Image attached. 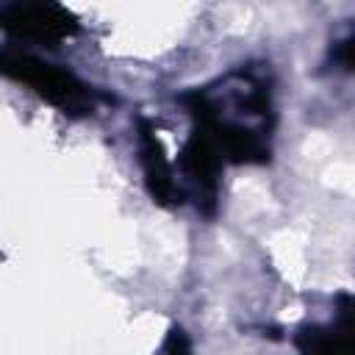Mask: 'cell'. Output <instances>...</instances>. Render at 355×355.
Returning <instances> with one entry per match:
<instances>
[{
    "instance_id": "cell-1",
    "label": "cell",
    "mask_w": 355,
    "mask_h": 355,
    "mask_svg": "<svg viewBox=\"0 0 355 355\" xmlns=\"http://www.w3.org/2000/svg\"><path fill=\"white\" fill-rule=\"evenodd\" d=\"M183 103L197 116L200 130L214 141L222 161H269V136L275 122L269 69H233L225 78L183 94Z\"/></svg>"
},
{
    "instance_id": "cell-2",
    "label": "cell",
    "mask_w": 355,
    "mask_h": 355,
    "mask_svg": "<svg viewBox=\"0 0 355 355\" xmlns=\"http://www.w3.org/2000/svg\"><path fill=\"white\" fill-rule=\"evenodd\" d=\"M0 72L28 83L31 89H36V94L69 114H83L92 108V92L86 89V83H80L72 72L44 64L28 53H0Z\"/></svg>"
},
{
    "instance_id": "cell-3",
    "label": "cell",
    "mask_w": 355,
    "mask_h": 355,
    "mask_svg": "<svg viewBox=\"0 0 355 355\" xmlns=\"http://www.w3.org/2000/svg\"><path fill=\"white\" fill-rule=\"evenodd\" d=\"M0 28L14 39L55 44L75 31V19L55 0H6Z\"/></svg>"
},
{
    "instance_id": "cell-4",
    "label": "cell",
    "mask_w": 355,
    "mask_h": 355,
    "mask_svg": "<svg viewBox=\"0 0 355 355\" xmlns=\"http://www.w3.org/2000/svg\"><path fill=\"white\" fill-rule=\"evenodd\" d=\"M139 155H141V169H144V178H147V189L150 194L164 202V205H175V202H183V191L175 180V172H172V164L169 158L164 155V147L155 136V130L141 122L139 125Z\"/></svg>"
},
{
    "instance_id": "cell-5",
    "label": "cell",
    "mask_w": 355,
    "mask_h": 355,
    "mask_svg": "<svg viewBox=\"0 0 355 355\" xmlns=\"http://www.w3.org/2000/svg\"><path fill=\"white\" fill-rule=\"evenodd\" d=\"M164 349L166 352H189L191 344H189V338H186V333L180 327H172L169 336H166V341H164Z\"/></svg>"
},
{
    "instance_id": "cell-6",
    "label": "cell",
    "mask_w": 355,
    "mask_h": 355,
    "mask_svg": "<svg viewBox=\"0 0 355 355\" xmlns=\"http://www.w3.org/2000/svg\"><path fill=\"white\" fill-rule=\"evenodd\" d=\"M336 61L341 64V69H349V64H352V39L336 42Z\"/></svg>"
}]
</instances>
